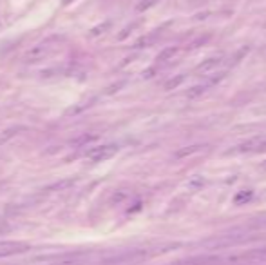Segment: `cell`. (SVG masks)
<instances>
[{"instance_id": "1", "label": "cell", "mask_w": 266, "mask_h": 265, "mask_svg": "<svg viewBox=\"0 0 266 265\" xmlns=\"http://www.w3.org/2000/svg\"><path fill=\"white\" fill-rule=\"evenodd\" d=\"M62 42H64V36H60V35H53V36L44 38V40H40V42L36 44V46H33V48L24 54V62L35 64V62L46 60L54 51H58Z\"/></svg>"}, {"instance_id": "2", "label": "cell", "mask_w": 266, "mask_h": 265, "mask_svg": "<svg viewBox=\"0 0 266 265\" xmlns=\"http://www.w3.org/2000/svg\"><path fill=\"white\" fill-rule=\"evenodd\" d=\"M120 147L116 144H105V145H98V147H93L91 151H87V158L91 162H105V160H111L113 157L118 155Z\"/></svg>"}, {"instance_id": "3", "label": "cell", "mask_w": 266, "mask_h": 265, "mask_svg": "<svg viewBox=\"0 0 266 265\" xmlns=\"http://www.w3.org/2000/svg\"><path fill=\"white\" fill-rule=\"evenodd\" d=\"M246 240V236L244 235H221L218 238H210V240L205 241V245L210 249H228L232 245H237V243H241V241Z\"/></svg>"}, {"instance_id": "4", "label": "cell", "mask_w": 266, "mask_h": 265, "mask_svg": "<svg viewBox=\"0 0 266 265\" xmlns=\"http://www.w3.org/2000/svg\"><path fill=\"white\" fill-rule=\"evenodd\" d=\"M225 77V73H216L214 77H210V79H207L203 84L199 85H194V87H190V91L187 93V97L189 98H197V97H201L203 93H207L208 89H212L214 85L218 84L219 80Z\"/></svg>"}, {"instance_id": "5", "label": "cell", "mask_w": 266, "mask_h": 265, "mask_svg": "<svg viewBox=\"0 0 266 265\" xmlns=\"http://www.w3.org/2000/svg\"><path fill=\"white\" fill-rule=\"evenodd\" d=\"M29 251V245L24 241H0V258L15 256V254Z\"/></svg>"}, {"instance_id": "6", "label": "cell", "mask_w": 266, "mask_h": 265, "mask_svg": "<svg viewBox=\"0 0 266 265\" xmlns=\"http://www.w3.org/2000/svg\"><path fill=\"white\" fill-rule=\"evenodd\" d=\"M266 264V249H250L242 253V265Z\"/></svg>"}, {"instance_id": "7", "label": "cell", "mask_w": 266, "mask_h": 265, "mask_svg": "<svg viewBox=\"0 0 266 265\" xmlns=\"http://www.w3.org/2000/svg\"><path fill=\"white\" fill-rule=\"evenodd\" d=\"M179 53H181V49L176 48V46H172V48L163 49V51L158 54V58H156V60H158V64H169V62L176 60V56Z\"/></svg>"}, {"instance_id": "8", "label": "cell", "mask_w": 266, "mask_h": 265, "mask_svg": "<svg viewBox=\"0 0 266 265\" xmlns=\"http://www.w3.org/2000/svg\"><path fill=\"white\" fill-rule=\"evenodd\" d=\"M221 62H223V58H221V56H212V58H207V60L201 62L199 66L195 67V73H212V69H216Z\"/></svg>"}, {"instance_id": "9", "label": "cell", "mask_w": 266, "mask_h": 265, "mask_svg": "<svg viewBox=\"0 0 266 265\" xmlns=\"http://www.w3.org/2000/svg\"><path fill=\"white\" fill-rule=\"evenodd\" d=\"M254 200V191L252 189H242L234 196V204L236 205H246L248 202Z\"/></svg>"}, {"instance_id": "10", "label": "cell", "mask_w": 266, "mask_h": 265, "mask_svg": "<svg viewBox=\"0 0 266 265\" xmlns=\"http://www.w3.org/2000/svg\"><path fill=\"white\" fill-rule=\"evenodd\" d=\"M74 184H76V180L69 178V180H62V182H58V184H54V186H49L48 189H44V191H48V193H53V191H65V189H69V187L74 186Z\"/></svg>"}, {"instance_id": "11", "label": "cell", "mask_w": 266, "mask_h": 265, "mask_svg": "<svg viewBox=\"0 0 266 265\" xmlns=\"http://www.w3.org/2000/svg\"><path fill=\"white\" fill-rule=\"evenodd\" d=\"M185 79H187V75H177V77H174V79H170L169 82H167V84H165V89H167V91L176 89V87H179V85L183 84Z\"/></svg>"}, {"instance_id": "12", "label": "cell", "mask_w": 266, "mask_h": 265, "mask_svg": "<svg viewBox=\"0 0 266 265\" xmlns=\"http://www.w3.org/2000/svg\"><path fill=\"white\" fill-rule=\"evenodd\" d=\"M156 2H158V0H140L136 4V11H140V13L147 11L148 7H152Z\"/></svg>"}, {"instance_id": "13", "label": "cell", "mask_w": 266, "mask_h": 265, "mask_svg": "<svg viewBox=\"0 0 266 265\" xmlns=\"http://www.w3.org/2000/svg\"><path fill=\"white\" fill-rule=\"evenodd\" d=\"M109 26H111L109 22L96 26V27H93V29L89 31V36H98V35H101V33H105V29H109Z\"/></svg>"}, {"instance_id": "14", "label": "cell", "mask_w": 266, "mask_h": 265, "mask_svg": "<svg viewBox=\"0 0 266 265\" xmlns=\"http://www.w3.org/2000/svg\"><path fill=\"white\" fill-rule=\"evenodd\" d=\"M257 149H259V151H266V140H261L259 145H257Z\"/></svg>"}, {"instance_id": "15", "label": "cell", "mask_w": 266, "mask_h": 265, "mask_svg": "<svg viewBox=\"0 0 266 265\" xmlns=\"http://www.w3.org/2000/svg\"><path fill=\"white\" fill-rule=\"evenodd\" d=\"M62 2H64V4H71L73 0H62Z\"/></svg>"}]
</instances>
